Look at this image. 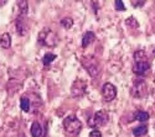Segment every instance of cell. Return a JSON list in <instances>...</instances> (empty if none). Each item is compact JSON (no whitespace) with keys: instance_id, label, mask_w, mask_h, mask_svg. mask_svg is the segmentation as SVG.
Returning a JSON list of instances; mask_svg holds the SVG:
<instances>
[{"instance_id":"cell-5","label":"cell","mask_w":155,"mask_h":137,"mask_svg":"<svg viewBox=\"0 0 155 137\" xmlns=\"http://www.w3.org/2000/svg\"><path fill=\"white\" fill-rule=\"evenodd\" d=\"M108 120L109 119H108V113L107 111L106 110H99L92 117H89L87 123H88V126L92 127L93 130H98V127L106 125V123L108 122Z\"/></svg>"},{"instance_id":"cell-9","label":"cell","mask_w":155,"mask_h":137,"mask_svg":"<svg viewBox=\"0 0 155 137\" xmlns=\"http://www.w3.org/2000/svg\"><path fill=\"white\" fill-rule=\"evenodd\" d=\"M26 17H20L18 16V19L15 20V25H16V31L20 36H24L26 35L28 32V25H26V21H25Z\"/></svg>"},{"instance_id":"cell-2","label":"cell","mask_w":155,"mask_h":137,"mask_svg":"<svg viewBox=\"0 0 155 137\" xmlns=\"http://www.w3.org/2000/svg\"><path fill=\"white\" fill-rule=\"evenodd\" d=\"M37 41L40 45L46 46V47H55L58 43V37L56 32H54L51 29L45 27L40 33H38Z\"/></svg>"},{"instance_id":"cell-3","label":"cell","mask_w":155,"mask_h":137,"mask_svg":"<svg viewBox=\"0 0 155 137\" xmlns=\"http://www.w3.org/2000/svg\"><path fill=\"white\" fill-rule=\"evenodd\" d=\"M63 130L68 136H77L82 130V122L76 116H67L63 120Z\"/></svg>"},{"instance_id":"cell-8","label":"cell","mask_w":155,"mask_h":137,"mask_svg":"<svg viewBox=\"0 0 155 137\" xmlns=\"http://www.w3.org/2000/svg\"><path fill=\"white\" fill-rule=\"evenodd\" d=\"M86 90H87V83L82 79H76L71 86V94L72 96L76 98L83 96L86 94Z\"/></svg>"},{"instance_id":"cell-16","label":"cell","mask_w":155,"mask_h":137,"mask_svg":"<svg viewBox=\"0 0 155 137\" xmlns=\"http://www.w3.org/2000/svg\"><path fill=\"white\" fill-rule=\"evenodd\" d=\"M134 117H135V120H138V121H140V122H145V121H148L149 120V114L147 113V111H141V110H138V111H135V114H134Z\"/></svg>"},{"instance_id":"cell-15","label":"cell","mask_w":155,"mask_h":137,"mask_svg":"<svg viewBox=\"0 0 155 137\" xmlns=\"http://www.w3.org/2000/svg\"><path fill=\"white\" fill-rule=\"evenodd\" d=\"M20 107L24 113H29L30 111V107H31V103H30V99L26 98V96H22L20 99Z\"/></svg>"},{"instance_id":"cell-22","label":"cell","mask_w":155,"mask_h":137,"mask_svg":"<svg viewBox=\"0 0 155 137\" xmlns=\"http://www.w3.org/2000/svg\"><path fill=\"white\" fill-rule=\"evenodd\" d=\"M130 4L134 8H141L143 5H145V2H130Z\"/></svg>"},{"instance_id":"cell-14","label":"cell","mask_w":155,"mask_h":137,"mask_svg":"<svg viewBox=\"0 0 155 137\" xmlns=\"http://www.w3.org/2000/svg\"><path fill=\"white\" fill-rule=\"evenodd\" d=\"M148 133V126L147 125H140V126H137L134 130H133V135L135 137H143Z\"/></svg>"},{"instance_id":"cell-13","label":"cell","mask_w":155,"mask_h":137,"mask_svg":"<svg viewBox=\"0 0 155 137\" xmlns=\"http://www.w3.org/2000/svg\"><path fill=\"white\" fill-rule=\"evenodd\" d=\"M0 46H2L3 48H10L11 46V36L10 33L5 32L2 35V37H0Z\"/></svg>"},{"instance_id":"cell-18","label":"cell","mask_w":155,"mask_h":137,"mask_svg":"<svg viewBox=\"0 0 155 137\" xmlns=\"http://www.w3.org/2000/svg\"><path fill=\"white\" fill-rule=\"evenodd\" d=\"M61 26L63 27V29H66V30H68V29H71L72 27V25H73V20L71 19V17H63L62 20H61Z\"/></svg>"},{"instance_id":"cell-1","label":"cell","mask_w":155,"mask_h":137,"mask_svg":"<svg viewBox=\"0 0 155 137\" xmlns=\"http://www.w3.org/2000/svg\"><path fill=\"white\" fill-rule=\"evenodd\" d=\"M150 70V62L148 61V56L145 51H137L134 53V66L133 72L137 76H144Z\"/></svg>"},{"instance_id":"cell-12","label":"cell","mask_w":155,"mask_h":137,"mask_svg":"<svg viewBox=\"0 0 155 137\" xmlns=\"http://www.w3.org/2000/svg\"><path fill=\"white\" fill-rule=\"evenodd\" d=\"M30 132H31V136L32 137H41L42 136V127H41V125L37 121L32 122Z\"/></svg>"},{"instance_id":"cell-4","label":"cell","mask_w":155,"mask_h":137,"mask_svg":"<svg viewBox=\"0 0 155 137\" xmlns=\"http://www.w3.org/2000/svg\"><path fill=\"white\" fill-rule=\"evenodd\" d=\"M82 64L84 67V69L88 72V74L91 77L96 78L99 76V73H101V64H99V62L97 61L96 57L93 56H87L83 58L82 61Z\"/></svg>"},{"instance_id":"cell-23","label":"cell","mask_w":155,"mask_h":137,"mask_svg":"<svg viewBox=\"0 0 155 137\" xmlns=\"http://www.w3.org/2000/svg\"><path fill=\"white\" fill-rule=\"evenodd\" d=\"M153 54H154V56H155V49H154V51H153Z\"/></svg>"},{"instance_id":"cell-19","label":"cell","mask_w":155,"mask_h":137,"mask_svg":"<svg viewBox=\"0 0 155 137\" xmlns=\"http://www.w3.org/2000/svg\"><path fill=\"white\" fill-rule=\"evenodd\" d=\"M125 25H128V26H132V27H135V29H138L139 27V23H138V21L134 19V17H129L127 21H125Z\"/></svg>"},{"instance_id":"cell-21","label":"cell","mask_w":155,"mask_h":137,"mask_svg":"<svg viewBox=\"0 0 155 137\" xmlns=\"http://www.w3.org/2000/svg\"><path fill=\"white\" fill-rule=\"evenodd\" d=\"M88 137H102V133L99 130H92L91 132H89Z\"/></svg>"},{"instance_id":"cell-6","label":"cell","mask_w":155,"mask_h":137,"mask_svg":"<svg viewBox=\"0 0 155 137\" xmlns=\"http://www.w3.org/2000/svg\"><path fill=\"white\" fill-rule=\"evenodd\" d=\"M147 92H148V88H147V83L143 80V79H139L137 82H134L133 84V88L130 90L132 95L137 99H143L147 96Z\"/></svg>"},{"instance_id":"cell-17","label":"cell","mask_w":155,"mask_h":137,"mask_svg":"<svg viewBox=\"0 0 155 137\" xmlns=\"http://www.w3.org/2000/svg\"><path fill=\"white\" fill-rule=\"evenodd\" d=\"M57 57H56V54H54V53H46L45 56H44V58H42V63H44V66H48L50 63H52V62L56 59Z\"/></svg>"},{"instance_id":"cell-20","label":"cell","mask_w":155,"mask_h":137,"mask_svg":"<svg viewBox=\"0 0 155 137\" xmlns=\"http://www.w3.org/2000/svg\"><path fill=\"white\" fill-rule=\"evenodd\" d=\"M114 8H115V10H118V11H124L125 10V5H124V3L122 2V0H115L114 2Z\"/></svg>"},{"instance_id":"cell-11","label":"cell","mask_w":155,"mask_h":137,"mask_svg":"<svg viewBox=\"0 0 155 137\" xmlns=\"http://www.w3.org/2000/svg\"><path fill=\"white\" fill-rule=\"evenodd\" d=\"M94 41H96V35L92 31H87L83 35V37H82V47L86 48V47H88L91 43H93Z\"/></svg>"},{"instance_id":"cell-7","label":"cell","mask_w":155,"mask_h":137,"mask_svg":"<svg viewBox=\"0 0 155 137\" xmlns=\"http://www.w3.org/2000/svg\"><path fill=\"white\" fill-rule=\"evenodd\" d=\"M102 96L106 103L113 101L117 96V88L112 83H104L102 86Z\"/></svg>"},{"instance_id":"cell-10","label":"cell","mask_w":155,"mask_h":137,"mask_svg":"<svg viewBox=\"0 0 155 137\" xmlns=\"http://www.w3.org/2000/svg\"><path fill=\"white\" fill-rule=\"evenodd\" d=\"M18 9H19L18 16L26 17L28 16V12H29V3L26 2V0H21V2L18 3Z\"/></svg>"}]
</instances>
